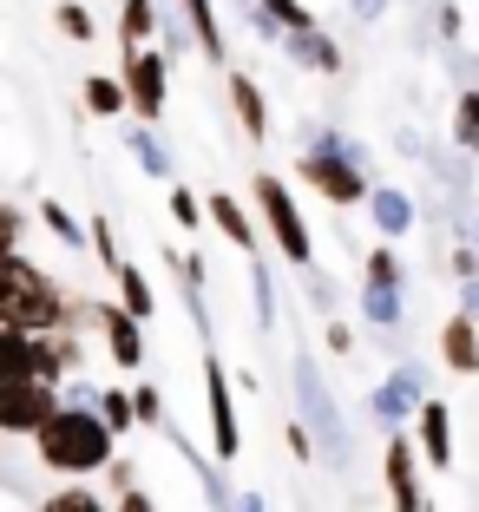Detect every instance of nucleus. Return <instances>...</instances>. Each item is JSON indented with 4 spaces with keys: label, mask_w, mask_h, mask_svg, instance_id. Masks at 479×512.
<instances>
[{
    "label": "nucleus",
    "mask_w": 479,
    "mask_h": 512,
    "mask_svg": "<svg viewBox=\"0 0 479 512\" xmlns=\"http://www.w3.org/2000/svg\"><path fill=\"white\" fill-rule=\"evenodd\" d=\"M453 145L479 151V92H460V106H453Z\"/></svg>",
    "instance_id": "4be33fe9"
},
{
    "label": "nucleus",
    "mask_w": 479,
    "mask_h": 512,
    "mask_svg": "<svg viewBox=\"0 0 479 512\" xmlns=\"http://www.w3.org/2000/svg\"><path fill=\"white\" fill-rule=\"evenodd\" d=\"M79 316H92V309L66 302L60 289H53L27 263V256L7 250V289H0V322H7V329H40V335H53V329H73Z\"/></svg>",
    "instance_id": "f03ea898"
},
{
    "label": "nucleus",
    "mask_w": 479,
    "mask_h": 512,
    "mask_svg": "<svg viewBox=\"0 0 479 512\" xmlns=\"http://www.w3.org/2000/svg\"><path fill=\"white\" fill-rule=\"evenodd\" d=\"M132 401H138V421H165V407H158V388H138Z\"/></svg>",
    "instance_id": "473e14b6"
},
{
    "label": "nucleus",
    "mask_w": 479,
    "mask_h": 512,
    "mask_svg": "<svg viewBox=\"0 0 479 512\" xmlns=\"http://www.w3.org/2000/svg\"><path fill=\"white\" fill-rule=\"evenodd\" d=\"M60 33H66V40H92L99 27H92V14L79 7V0H66V7H60Z\"/></svg>",
    "instance_id": "bb28decb"
},
{
    "label": "nucleus",
    "mask_w": 479,
    "mask_h": 512,
    "mask_svg": "<svg viewBox=\"0 0 479 512\" xmlns=\"http://www.w3.org/2000/svg\"><path fill=\"white\" fill-rule=\"evenodd\" d=\"M119 302L125 309H132V316H151V309H158V296H151V283H145V270H138V263H119Z\"/></svg>",
    "instance_id": "a211bd4d"
},
{
    "label": "nucleus",
    "mask_w": 479,
    "mask_h": 512,
    "mask_svg": "<svg viewBox=\"0 0 479 512\" xmlns=\"http://www.w3.org/2000/svg\"><path fill=\"white\" fill-rule=\"evenodd\" d=\"M125 86H132L138 119H158V112H165V53L132 46V53H125Z\"/></svg>",
    "instance_id": "0eeeda50"
},
{
    "label": "nucleus",
    "mask_w": 479,
    "mask_h": 512,
    "mask_svg": "<svg viewBox=\"0 0 479 512\" xmlns=\"http://www.w3.org/2000/svg\"><path fill=\"white\" fill-rule=\"evenodd\" d=\"M151 33H158V7H151V0H119V40H125V53H132V46H151Z\"/></svg>",
    "instance_id": "2eb2a0df"
},
{
    "label": "nucleus",
    "mask_w": 479,
    "mask_h": 512,
    "mask_svg": "<svg viewBox=\"0 0 479 512\" xmlns=\"http://www.w3.org/2000/svg\"><path fill=\"white\" fill-rule=\"evenodd\" d=\"M92 401H99V414H105V421H112V427H119V434H125V427L138 421V401H132V394H119V388L92 394Z\"/></svg>",
    "instance_id": "b1692460"
},
{
    "label": "nucleus",
    "mask_w": 479,
    "mask_h": 512,
    "mask_svg": "<svg viewBox=\"0 0 479 512\" xmlns=\"http://www.w3.org/2000/svg\"><path fill=\"white\" fill-rule=\"evenodd\" d=\"M329 348H335V355H348V348H355V329H348V322H329Z\"/></svg>",
    "instance_id": "72a5a7b5"
},
{
    "label": "nucleus",
    "mask_w": 479,
    "mask_h": 512,
    "mask_svg": "<svg viewBox=\"0 0 479 512\" xmlns=\"http://www.w3.org/2000/svg\"><path fill=\"white\" fill-rule=\"evenodd\" d=\"M46 512H119V506H105V499L86 493V486H66V493L46 499Z\"/></svg>",
    "instance_id": "5701e85b"
},
{
    "label": "nucleus",
    "mask_w": 479,
    "mask_h": 512,
    "mask_svg": "<svg viewBox=\"0 0 479 512\" xmlns=\"http://www.w3.org/2000/svg\"><path fill=\"white\" fill-rule=\"evenodd\" d=\"M53 414H60V407H53V381H14V388H7V407H0V427L33 440Z\"/></svg>",
    "instance_id": "39448f33"
},
{
    "label": "nucleus",
    "mask_w": 479,
    "mask_h": 512,
    "mask_svg": "<svg viewBox=\"0 0 479 512\" xmlns=\"http://www.w3.org/2000/svg\"><path fill=\"white\" fill-rule=\"evenodd\" d=\"M296 394H302V414H309L315 427H322V447H329V460H342V421H335V401H329V388H322V375H315V362L302 355L296 362Z\"/></svg>",
    "instance_id": "6e6552de"
},
{
    "label": "nucleus",
    "mask_w": 479,
    "mask_h": 512,
    "mask_svg": "<svg viewBox=\"0 0 479 512\" xmlns=\"http://www.w3.org/2000/svg\"><path fill=\"white\" fill-rule=\"evenodd\" d=\"M256 204H263V224H270V237L283 243L289 263H309V230H302V211L296 197H289L283 178H256Z\"/></svg>",
    "instance_id": "20e7f679"
},
{
    "label": "nucleus",
    "mask_w": 479,
    "mask_h": 512,
    "mask_svg": "<svg viewBox=\"0 0 479 512\" xmlns=\"http://www.w3.org/2000/svg\"><path fill=\"white\" fill-rule=\"evenodd\" d=\"M289 53H296L302 66H322V73L342 66V53H335V40H322V27H315V33H289Z\"/></svg>",
    "instance_id": "6ab92c4d"
},
{
    "label": "nucleus",
    "mask_w": 479,
    "mask_h": 512,
    "mask_svg": "<svg viewBox=\"0 0 479 512\" xmlns=\"http://www.w3.org/2000/svg\"><path fill=\"white\" fill-rule=\"evenodd\" d=\"M289 453H296V460H315V440H309L302 421H289Z\"/></svg>",
    "instance_id": "2f4dec72"
},
{
    "label": "nucleus",
    "mask_w": 479,
    "mask_h": 512,
    "mask_svg": "<svg viewBox=\"0 0 479 512\" xmlns=\"http://www.w3.org/2000/svg\"><path fill=\"white\" fill-rule=\"evenodd\" d=\"M112 440H119V427L105 421L99 407H60L53 421L33 434V447H40V460L53 473H73V480H86V473L112 467Z\"/></svg>",
    "instance_id": "f257e3e1"
},
{
    "label": "nucleus",
    "mask_w": 479,
    "mask_h": 512,
    "mask_svg": "<svg viewBox=\"0 0 479 512\" xmlns=\"http://www.w3.org/2000/svg\"><path fill=\"white\" fill-rule=\"evenodd\" d=\"M204 394H210V434H217V460H237V401H230V375L217 355H204Z\"/></svg>",
    "instance_id": "423d86ee"
},
{
    "label": "nucleus",
    "mask_w": 479,
    "mask_h": 512,
    "mask_svg": "<svg viewBox=\"0 0 479 512\" xmlns=\"http://www.w3.org/2000/svg\"><path fill=\"white\" fill-rule=\"evenodd\" d=\"M92 322L105 329V348H112V362H119V368H138V362H145V335H138V322H145V316H132L125 302H99V309H92Z\"/></svg>",
    "instance_id": "1a4fd4ad"
},
{
    "label": "nucleus",
    "mask_w": 479,
    "mask_h": 512,
    "mask_svg": "<svg viewBox=\"0 0 479 512\" xmlns=\"http://www.w3.org/2000/svg\"><path fill=\"white\" fill-rule=\"evenodd\" d=\"M420 453H427V467L447 473L453 467V421H447V401H420Z\"/></svg>",
    "instance_id": "9b49d317"
},
{
    "label": "nucleus",
    "mask_w": 479,
    "mask_h": 512,
    "mask_svg": "<svg viewBox=\"0 0 479 512\" xmlns=\"http://www.w3.org/2000/svg\"><path fill=\"white\" fill-rule=\"evenodd\" d=\"M119 512H151V499L145 493H119Z\"/></svg>",
    "instance_id": "c9c22d12"
},
{
    "label": "nucleus",
    "mask_w": 479,
    "mask_h": 512,
    "mask_svg": "<svg viewBox=\"0 0 479 512\" xmlns=\"http://www.w3.org/2000/svg\"><path fill=\"white\" fill-rule=\"evenodd\" d=\"M440 348H447L453 375H479V316H473V309H460V316L440 329Z\"/></svg>",
    "instance_id": "f8f14e48"
},
{
    "label": "nucleus",
    "mask_w": 479,
    "mask_h": 512,
    "mask_svg": "<svg viewBox=\"0 0 479 512\" xmlns=\"http://www.w3.org/2000/svg\"><path fill=\"white\" fill-rule=\"evenodd\" d=\"M361 309H368V322H375V329H394V322H401V289H394V283H368Z\"/></svg>",
    "instance_id": "aec40b11"
},
{
    "label": "nucleus",
    "mask_w": 479,
    "mask_h": 512,
    "mask_svg": "<svg viewBox=\"0 0 479 512\" xmlns=\"http://www.w3.org/2000/svg\"><path fill=\"white\" fill-rule=\"evenodd\" d=\"M420 401H427V394H420V375L414 368H401V375L388 381V388H375V421H407V414H420Z\"/></svg>",
    "instance_id": "ddd939ff"
},
{
    "label": "nucleus",
    "mask_w": 479,
    "mask_h": 512,
    "mask_svg": "<svg viewBox=\"0 0 479 512\" xmlns=\"http://www.w3.org/2000/svg\"><path fill=\"white\" fill-rule=\"evenodd\" d=\"M296 171H302V184H315L329 204H361V197H368V178L348 165L342 138H315V151H302Z\"/></svg>",
    "instance_id": "7ed1b4c3"
},
{
    "label": "nucleus",
    "mask_w": 479,
    "mask_h": 512,
    "mask_svg": "<svg viewBox=\"0 0 479 512\" xmlns=\"http://www.w3.org/2000/svg\"><path fill=\"white\" fill-rule=\"evenodd\" d=\"M20 230H27V211L7 204V211H0V250H20Z\"/></svg>",
    "instance_id": "c85d7f7f"
},
{
    "label": "nucleus",
    "mask_w": 479,
    "mask_h": 512,
    "mask_svg": "<svg viewBox=\"0 0 479 512\" xmlns=\"http://www.w3.org/2000/svg\"><path fill=\"white\" fill-rule=\"evenodd\" d=\"M381 473H388L394 512H427V499H420V480H414V440L394 434V440H388V453H381Z\"/></svg>",
    "instance_id": "9d476101"
},
{
    "label": "nucleus",
    "mask_w": 479,
    "mask_h": 512,
    "mask_svg": "<svg viewBox=\"0 0 479 512\" xmlns=\"http://www.w3.org/2000/svg\"><path fill=\"white\" fill-rule=\"evenodd\" d=\"M368 211H375L381 237H407V224H414V204L401 191H368Z\"/></svg>",
    "instance_id": "f3484780"
},
{
    "label": "nucleus",
    "mask_w": 479,
    "mask_h": 512,
    "mask_svg": "<svg viewBox=\"0 0 479 512\" xmlns=\"http://www.w3.org/2000/svg\"><path fill=\"white\" fill-rule=\"evenodd\" d=\"M243 512H263V499H243Z\"/></svg>",
    "instance_id": "e433bc0d"
},
{
    "label": "nucleus",
    "mask_w": 479,
    "mask_h": 512,
    "mask_svg": "<svg viewBox=\"0 0 479 512\" xmlns=\"http://www.w3.org/2000/svg\"><path fill=\"white\" fill-rule=\"evenodd\" d=\"M132 151H138V165H145V171H151V178H165V171H171V165H165V151L151 145V138H145V132H138V138H132Z\"/></svg>",
    "instance_id": "7c9ffc66"
},
{
    "label": "nucleus",
    "mask_w": 479,
    "mask_h": 512,
    "mask_svg": "<svg viewBox=\"0 0 479 512\" xmlns=\"http://www.w3.org/2000/svg\"><path fill=\"white\" fill-rule=\"evenodd\" d=\"M230 106H237V119H243V132H250V138H263V132H270V106H263L256 79L230 73Z\"/></svg>",
    "instance_id": "4468645a"
},
{
    "label": "nucleus",
    "mask_w": 479,
    "mask_h": 512,
    "mask_svg": "<svg viewBox=\"0 0 479 512\" xmlns=\"http://www.w3.org/2000/svg\"><path fill=\"white\" fill-rule=\"evenodd\" d=\"M210 224L224 230L237 250H250V243H256V230H250V217H243V204H237V197H224V191H210Z\"/></svg>",
    "instance_id": "dca6fc26"
},
{
    "label": "nucleus",
    "mask_w": 479,
    "mask_h": 512,
    "mask_svg": "<svg viewBox=\"0 0 479 512\" xmlns=\"http://www.w3.org/2000/svg\"><path fill=\"white\" fill-rule=\"evenodd\" d=\"M171 217H178L184 230L204 224V204H197V191H184V184H178V191H171Z\"/></svg>",
    "instance_id": "cd10ccee"
},
{
    "label": "nucleus",
    "mask_w": 479,
    "mask_h": 512,
    "mask_svg": "<svg viewBox=\"0 0 479 512\" xmlns=\"http://www.w3.org/2000/svg\"><path fill=\"white\" fill-rule=\"evenodd\" d=\"M368 283H394V289H401V263H394L388 243H375V250H368Z\"/></svg>",
    "instance_id": "a878e982"
},
{
    "label": "nucleus",
    "mask_w": 479,
    "mask_h": 512,
    "mask_svg": "<svg viewBox=\"0 0 479 512\" xmlns=\"http://www.w3.org/2000/svg\"><path fill=\"white\" fill-rule=\"evenodd\" d=\"M132 480H138L132 460H112V486H119V493H132Z\"/></svg>",
    "instance_id": "f704fd0d"
},
{
    "label": "nucleus",
    "mask_w": 479,
    "mask_h": 512,
    "mask_svg": "<svg viewBox=\"0 0 479 512\" xmlns=\"http://www.w3.org/2000/svg\"><path fill=\"white\" fill-rule=\"evenodd\" d=\"M86 106H92V112H119V106H132V86H125V79L92 73V79H86Z\"/></svg>",
    "instance_id": "412c9836"
},
{
    "label": "nucleus",
    "mask_w": 479,
    "mask_h": 512,
    "mask_svg": "<svg viewBox=\"0 0 479 512\" xmlns=\"http://www.w3.org/2000/svg\"><path fill=\"white\" fill-rule=\"evenodd\" d=\"M263 14L283 20V33H315V20H309V7H302V0H263Z\"/></svg>",
    "instance_id": "393cba45"
},
{
    "label": "nucleus",
    "mask_w": 479,
    "mask_h": 512,
    "mask_svg": "<svg viewBox=\"0 0 479 512\" xmlns=\"http://www.w3.org/2000/svg\"><path fill=\"white\" fill-rule=\"evenodd\" d=\"M46 230H53V237H60V243H86V230H79L73 217L60 211V204H46Z\"/></svg>",
    "instance_id": "c756f323"
}]
</instances>
